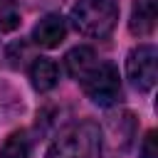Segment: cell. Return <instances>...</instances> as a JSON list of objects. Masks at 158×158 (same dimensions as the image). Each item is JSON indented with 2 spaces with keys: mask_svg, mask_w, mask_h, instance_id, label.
<instances>
[{
  "mask_svg": "<svg viewBox=\"0 0 158 158\" xmlns=\"http://www.w3.org/2000/svg\"><path fill=\"white\" fill-rule=\"evenodd\" d=\"M126 74L138 91H151L158 79V52L153 44H138L126 57Z\"/></svg>",
  "mask_w": 158,
  "mask_h": 158,
  "instance_id": "cell-4",
  "label": "cell"
},
{
  "mask_svg": "<svg viewBox=\"0 0 158 158\" xmlns=\"http://www.w3.org/2000/svg\"><path fill=\"white\" fill-rule=\"evenodd\" d=\"M101 156V131L91 121H81L62 131L49 151L47 158H99Z\"/></svg>",
  "mask_w": 158,
  "mask_h": 158,
  "instance_id": "cell-1",
  "label": "cell"
},
{
  "mask_svg": "<svg viewBox=\"0 0 158 158\" xmlns=\"http://www.w3.org/2000/svg\"><path fill=\"white\" fill-rule=\"evenodd\" d=\"M84 89V94L99 104V106H111L118 94H121V81H118V72L111 62H94L79 79H77Z\"/></svg>",
  "mask_w": 158,
  "mask_h": 158,
  "instance_id": "cell-3",
  "label": "cell"
},
{
  "mask_svg": "<svg viewBox=\"0 0 158 158\" xmlns=\"http://www.w3.org/2000/svg\"><path fill=\"white\" fill-rule=\"evenodd\" d=\"M0 158H30V143L22 131H15L0 146Z\"/></svg>",
  "mask_w": 158,
  "mask_h": 158,
  "instance_id": "cell-9",
  "label": "cell"
},
{
  "mask_svg": "<svg viewBox=\"0 0 158 158\" xmlns=\"http://www.w3.org/2000/svg\"><path fill=\"white\" fill-rule=\"evenodd\" d=\"M30 79H32V86L37 91H49L54 89L59 74H57V64L47 57H35L32 64H30Z\"/></svg>",
  "mask_w": 158,
  "mask_h": 158,
  "instance_id": "cell-6",
  "label": "cell"
},
{
  "mask_svg": "<svg viewBox=\"0 0 158 158\" xmlns=\"http://www.w3.org/2000/svg\"><path fill=\"white\" fill-rule=\"evenodd\" d=\"M72 22L81 35L104 40L118 22V5L114 0H74Z\"/></svg>",
  "mask_w": 158,
  "mask_h": 158,
  "instance_id": "cell-2",
  "label": "cell"
},
{
  "mask_svg": "<svg viewBox=\"0 0 158 158\" xmlns=\"http://www.w3.org/2000/svg\"><path fill=\"white\" fill-rule=\"evenodd\" d=\"M94 62H96V54H94L91 47H74V49H69L67 57H64V67H67V72H69L74 79H79Z\"/></svg>",
  "mask_w": 158,
  "mask_h": 158,
  "instance_id": "cell-8",
  "label": "cell"
},
{
  "mask_svg": "<svg viewBox=\"0 0 158 158\" xmlns=\"http://www.w3.org/2000/svg\"><path fill=\"white\" fill-rule=\"evenodd\" d=\"M141 158H158V136L156 131H148L141 146Z\"/></svg>",
  "mask_w": 158,
  "mask_h": 158,
  "instance_id": "cell-11",
  "label": "cell"
},
{
  "mask_svg": "<svg viewBox=\"0 0 158 158\" xmlns=\"http://www.w3.org/2000/svg\"><path fill=\"white\" fill-rule=\"evenodd\" d=\"M64 37H67V25L59 15H44L32 30V42L44 47V49L59 47Z\"/></svg>",
  "mask_w": 158,
  "mask_h": 158,
  "instance_id": "cell-5",
  "label": "cell"
},
{
  "mask_svg": "<svg viewBox=\"0 0 158 158\" xmlns=\"http://www.w3.org/2000/svg\"><path fill=\"white\" fill-rule=\"evenodd\" d=\"M128 27H131V32L138 35V37L151 35L153 27H156V2H153V0H136Z\"/></svg>",
  "mask_w": 158,
  "mask_h": 158,
  "instance_id": "cell-7",
  "label": "cell"
},
{
  "mask_svg": "<svg viewBox=\"0 0 158 158\" xmlns=\"http://www.w3.org/2000/svg\"><path fill=\"white\" fill-rule=\"evenodd\" d=\"M17 104H20V96L15 94V89L7 84H0V109H15Z\"/></svg>",
  "mask_w": 158,
  "mask_h": 158,
  "instance_id": "cell-12",
  "label": "cell"
},
{
  "mask_svg": "<svg viewBox=\"0 0 158 158\" xmlns=\"http://www.w3.org/2000/svg\"><path fill=\"white\" fill-rule=\"evenodd\" d=\"M20 25V12L10 0H0V30L10 32Z\"/></svg>",
  "mask_w": 158,
  "mask_h": 158,
  "instance_id": "cell-10",
  "label": "cell"
}]
</instances>
